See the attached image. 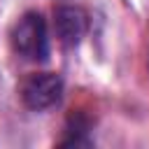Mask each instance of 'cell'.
<instances>
[{
	"label": "cell",
	"instance_id": "6da1fadb",
	"mask_svg": "<svg viewBox=\"0 0 149 149\" xmlns=\"http://www.w3.org/2000/svg\"><path fill=\"white\" fill-rule=\"evenodd\" d=\"M9 42L16 56L28 63H47L51 54L49 44V28L40 12H26L12 26Z\"/></svg>",
	"mask_w": 149,
	"mask_h": 149
},
{
	"label": "cell",
	"instance_id": "7a4b0ae2",
	"mask_svg": "<svg viewBox=\"0 0 149 149\" xmlns=\"http://www.w3.org/2000/svg\"><path fill=\"white\" fill-rule=\"evenodd\" d=\"M63 77L56 72H35L28 74L21 86H19V98L21 102L33 109V112H47L56 105H61L63 100Z\"/></svg>",
	"mask_w": 149,
	"mask_h": 149
},
{
	"label": "cell",
	"instance_id": "3957f363",
	"mask_svg": "<svg viewBox=\"0 0 149 149\" xmlns=\"http://www.w3.org/2000/svg\"><path fill=\"white\" fill-rule=\"evenodd\" d=\"M54 30L65 49H74L88 30V16L74 5H61L54 9Z\"/></svg>",
	"mask_w": 149,
	"mask_h": 149
}]
</instances>
